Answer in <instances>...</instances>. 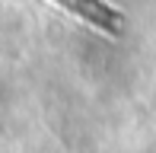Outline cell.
Segmentation results:
<instances>
[{
    "mask_svg": "<svg viewBox=\"0 0 156 153\" xmlns=\"http://www.w3.org/2000/svg\"><path fill=\"white\" fill-rule=\"evenodd\" d=\"M64 10H70L73 16L93 23L96 29H105V32H118L121 29V13L112 10L105 0H58Z\"/></svg>",
    "mask_w": 156,
    "mask_h": 153,
    "instance_id": "6da1fadb",
    "label": "cell"
}]
</instances>
